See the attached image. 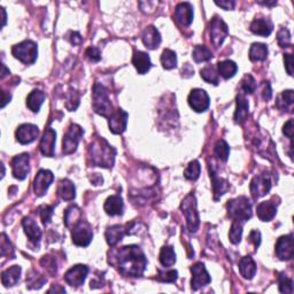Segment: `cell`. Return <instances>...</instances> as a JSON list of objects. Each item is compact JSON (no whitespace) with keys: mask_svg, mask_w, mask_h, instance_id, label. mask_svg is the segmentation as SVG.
I'll use <instances>...</instances> for the list:
<instances>
[{"mask_svg":"<svg viewBox=\"0 0 294 294\" xmlns=\"http://www.w3.org/2000/svg\"><path fill=\"white\" fill-rule=\"evenodd\" d=\"M110 263L115 265L125 277H140L147 265L144 252L137 245L123 246L112 254Z\"/></svg>","mask_w":294,"mask_h":294,"instance_id":"obj_1","label":"cell"},{"mask_svg":"<svg viewBox=\"0 0 294 294\" xmlns=\"http://www.w3.org/2000/svg\"><path fill=\"white\" fill-rule=\"evenodd\" d=\"M227 209L229 217L232 220L229 238L230 242L237 245L242 240L244 224L252 217V202L246 197H239L227 203Z\"/></svg>","mask_w":294,"mask_h":294,"instance_id":"obj_2","label":"cell"},{"mask_svg":"<svg viewBox=\"0 0 294 294\" xmlns=\"http://www.w3.org/2000/svg\"><path fill=\"white\" fill-rule=\"evenodd\" d=\"M115 148L103 138L96 139L89 147V157L92 166L112 168L115 161Z\"/></svg>","mask_w":294,"mask_h":294,"instance_id":"obj_3","label":"cell"},{"mask_svg":"<svg viewBox=\"0 0 294 294\" xmlns=\"http://www.w3.org/2000/svg\"><path fill=\"white\" fill-rule=\"evenodd\" d=\"M92 98H93V108L97 114L101 116H111L113 111L112 103L110 98H108V91L103 85L96 83L93 85L92 90Z\"/></svg>","mask_w":294,"mask_h":294,"instance_id":"obj_4","label":"cell"},{"mask_svg":"<svg viewBox=\"0 0 294 294\" xmlns=\"http://www.w3.org/2000/svg\"><path fill=\"white\" fill-rule=\"evenodd\" d=\"M71 239L75 245L87 247L90 245L93 238L92 227L82 217L71 225Z\"/></svg>","mask_w":294,"mask_h":294,"instance_id":"obj_5","label":"cell"},{"mask_svg":"<svg viewBox=\"0 0 294 294\" xmlns=\"http://www.w3.org/2000/svg\"><path fill=\"white\" fill-rule=\"evenodd\" d=\"M12 54L17 60L25 63V65H33L37 60L38 56L37 44L33 40H24V42L13 46Z\"/></svg>","mask_w":294,"mask_h":294,"instance_id":"obj_6","label":"cell"},{"mask_svg":"<svg viewBox=\"0 0 294 294\" xmlns=\"http://www.w3.org/2000/svg\"><path fill=\"white\" fill-rule=\"evenodd\" d=\"M180 209L183 210L185 219L188 221L189 231L191 233H196L198 231L199 224H200V219H199V212L197 209L196 197H194L193 194H189L183 200L182 205H180Z\"/></svg>","mask_w":294,"mask_h":294,"instance_id":"obj_7","label":"cell"},{"mask_svg":"<svg viewBox=\"0 0 294 294\" xmlns=\"http://www.w3.org/2000/svg\"><path fill=\"white\" fill-rule=\"evenodd\" d=\"M83 136V130L77 124H71L62 140V152L65 154H71L77 150L81 137Z\"/></svg>","mask_w":294,"mask_h":294,"instance_id":"obj_8","label":"cell"},{"mask_svg":"<svg viewBox=\"0 0 294 294\" xmlns=\"http://www.w3.org/2000/svg\"><path fill=\"white\" fill-rule=\"evenodd\" d=\"M228 34L229 29L227 23L220 17H212L209 23V35L211 43L214 44L215 47H220L223 44Z\"/></svg>","mask_w":294,"mask_h":294,"instance_id":"obj_9","label":"cell"},{"mask_svg":"<svg viewBox=\"0 0 294 294\" xmlns=\"http://www.w3.org/2000/svg\"><path fill=\"white\" fill-rule=\"evenodd\" d=\"M271 186H273V184H271V178L269 174L264 173L255 176V177L252 179L250 185L253 199L257 200L259 198L264 197L265 194L270 191Z\"/></svg>","mask_w":294,"mask_h":294,"instance_id":"obj_10","label":"cell"},{"mask_svg":"<svg viewBox=\"0 0 294 294\" xmlns=\"http://www.w3.org/2000/svg\"><path fill=\"white\" fill-rule=\"evenodd\" d=\"M189 105L192 108L193 111H196L197 113H202L208 110L209 107V96H208L207 92L202 89H194L191 91L189 96Z\"/></svg>","mask_w":294,"mask_h":294,"instance_id":"obj_11","label":"cell"},{"mask_svg":"<svg viewBox=\"0 0 294 294\" xmlns=\"http://www.w3.org/2000/svg\"><path fill=\"white\" fill-rule=\"evenodd\" d=\"M29 160H30V156L28 153H22V154L16 155L12 159V162H11L12 173L16 179L23 180L25 179L26 176H28L29 170H30Z\"/></svg>","mask_w":294,"mask_h":294,"instance_id":"obj_12","label":"cell"},{"mask_svg":"<svg viewBox=\"0 0 294 294\" xmlns=\"http://www.w3.org/2000/svg\"><path fill=\"white\" fill-rule=\"evenodd\" d=\"M192 273V280H191V287L193 291H197L205 285L209 284L211 282V278L209 274L207 273L206 266L202 262H198L194 265L191 266Z\"/></svg>","mask_w":294,"mask_h":294,"instance_id":"obj_13","label":"cell"},{"mask_svg":"<svg viewBox=\"0 0 294 294\" xmlns=\"http://www.w3.org/2000/svg\"><path fill=\"white\" fill-rule=\"evenodd\" d=\"M89 274V268L87 265L77 264L67 271L65 274V280L67 284H69L72 287H79L83 285L87 276Z\"/></svg>","mask_w":294,"mask_h":294,"instance_id":"obj_14","label":"cell"},{"mask_svg":"<svg viewBox=\"0 0 294 294\" xmlns=\"http://www.w3.org/2000/svg\"><path fill=\"white\" fill-rule=\"evenodd\" d=\"M276 255L279 260L288 261L294 255V246H293V234L289 233L287 236L280 237L277 244H276Z\"/></svg>","mask_w":294,"mask_h":294,"instance_id":"obj_15","label":"cell"},{"mask_svg":"<svg viewBox=\"0 0 294 294\" xmlns=\"http://www.w3.org/2000/svg\"><path fill=\"white\" fill-rule=\"evenodd\" d=\"M54 176L49 170L40 169L34 180V191L37 197H43L46 194L49 185L52 184Z\"/></svg>","mask_w":294,"mask_h":294,"instance_id":"obj_16","label":"cell"},{"mask_svg":"<svg viewBox=\"0 0 294 294\" xmlns=\"http://www.w3.org/2000/svg\"><path fill=\"white\" fill-rule=\"evenodd\" d=\"M128 113L121 110V108H117L116 111L112 113L110 121H108V125H110V129L113 133L121 135L124 132L126 124H128Z\"/></svg>","mask_w":294,"mask_h":294,"instance_id":"obj_17","label":"cell"},{"mask_svg":"<svg viewBox=\"0 0 294 294\" xmlns=\"http://www.w3.org/2000/svg\"><path fill=\"white\" fill-rule=\"evenodd\" d=\"M38 135H39L38 126L30 123H24L20 125L15 132L16 140L22 145L31 144L33 142H35V140L37 139Z\"/></svg>","mask_w":294,"mask_h":294,"instance_id":"obj_18","label":"cell"},{"mask_svg":"<svg viewBox=\"0 0 294 294\" xmlns=\"http://www.w3.org/2000/svg\"><path fill=\"white\" fill-rule=\"evenodd\" d=\"M174 17L178 24L189 26L193 21V8L190 3H180L175 8Z\"/></svg>","mask_w":294,"mask_h":294,"instance_id":"obj_19","label":"cell"},{"mask_svg":"<svg viewBox=\"0 0 294 294\" xmlns=\"http://www.w3.org/2000/svg\"><path fill=\"white\" fill-rule=\"evenodd\" d=\"M56 139L57 133L53 129L48 128L45 130L43 135V138L40 140L39 144V150L42 152V154L45 156L51 157L54 155V146H56Z\"/></svg>","mask_w":294,"mask_h":294,"instance_id":"obj_20","label":"cell"},{"mask_svg":"<svg viewBox=\"0 0 294 294\" xmlns=\"http://www.w3.org/2000/svg\"><path fill=\"white\" fill-rule=\"evenodd\" d=\"M257 217L263 222H270L277 214V203L275 202V197L269 201H263L256 207Z\"/></svg>","mask_w":294,"mask_h":294,"instance_id":"obj_21","label":"cell"},{"mask_svg":"<svg viewBox=\"0 0 294 294\" xmlns=\"http://www.w3.org/2000/svg\"><path fill=\"white\" fill-rule=\"evenodd\" d=\"M129 233V225H113V227L108 228L106 231V240L108 245L115 246L116 244H119L122 239L124 238L125 234Z\"/></svg>","mask_w":294,"mask_h":294,"instance_id":"obj_22","label":"cell"},{"mask_svg":"<svg viewBox=\"0 0 294 294\" xmlns=\"http://www.w3.org/2000/svg\"><path fill=\"white\" fill-rule=\"evenodd\" d=\"M22 225H23L24 232L28 236L29 240L35 245H38L40 238H42V231L39 230L35 220L31 219V217H24L23 221H22Z\"/></svg>","mask_w":294,"mask_h":294,"instance_id":"obj_23","label":"cell"},{"mask_svg":"<svg viewBox=\"0 0 294 294\" xmlns=\"http://www.w3.org/2000/svg\"><path fill=\"white\" fill-rule=\"evenodd\" d=\"M143 43L145 46L150 49H155L161 44V35L155 26L150 25L144 30L143 34Z\"/></svg>","mask_w":294,"mask_h":294,"instance_id":"obj_24","label":"cell"},{"mask_svg":"<svg viewBox=\"0 0 294 294\" xmlns=\"http://www.w3.org/2000/svg\"><path fill=\"white\" fill-rule=\"evenodd\" d=\"M132 63L136 69H137L138 74L144 75L151 69L152 62L150 56L147 53L142 52V51H135L133 57H132Z\"/></svg>","mask_w":294,"mask_h":294,"instance_id":"obj_25","label":"cell"},{"mask_svg":"<svg viewBox=\"0 0 294 294\" xmlns=\"http://www.w3.org/2000/svg\"><path fill=\"white\" fill-rule=\"evenodd\" d=\"M105 211L108 215L111 216H116V215H122L124 210V203L123 199L119 194H115V196H111L107 199L105 202Z\"/></svg>","mask_w":294,"mask_h":294,"instance_id":"obj_26","label":"cell"},{"mask_svg":"<svg viewBox=\"0 0 294 294\" xmlns=\"http://www.w3.org/2000/svg\"><path fill=\"white\" fill-rule=\"evenodd\" d=\"M21 276V266L13 265L11 268L3 271L2 274V283L5 287H12L17 284Z\"/></svg>","mask_w":294,"mask_h":294,"instance_id":"obj_27","label":"cell"},{"mask_svg":"<svg viewBox=\"0 0 294 294\" xmlns=\"http://www.w3.org/2000/svg\"><path fill=\"white\" fill-rule=\"evenodd\" d=\"M248 101L243 93L237 96V108L234 113V122L237 124H243L248 116Z\"/></svg>","mask_w":294,"mask_h":294,"instance_id":"obj_28","label":"cell"},{"mask_svg":"<svg viewBox=\"0 0 294 294\" xmlns=\"http://www.w3.org/2000/svg\"><path fill=\"white\" fill-rule=\"evenodd\" d=\"M239 273L245 279H252L256 274V264L251 256H244L239 261Z\"/></svg>","mask_w":294,"mask_h":294,"instance_id":"obj_29","label":"cell"},{"mask_svg":"<svg viewBox=\"0 0 294 294\" xmlns=\"http://www.w3.org/2000/svg\"><path fill=\"white\" fill-rule=\"evenodd\" d=\"M273 23L266 19H255L251 23L250 29L253 34L266 37L273 33Z\"/></svg>","mask_w":294,"mask_h":294,"instance_id":"obj_30","label":"cell"},{"mask_svg":"<svg viewBox=\"0 0 294 294\" xmlns=\"http://www.w3.org/2000/svg\"><path fill=\"white\" fill-rule=\"evenodd\" d=\"M58 192L62 200L66 201L74 200L76 197V189L74 186V184H72V182H70L69 179H62L61 182L59 183Z\"/></svg>","mask_w":294,"mask_h":294,"instance_id":"obj_31","label":"cell"},{"mask_svg":"<svg viewBox=\"0 0 294 294\" xmlns=\"http://www.w3.org/2000/svg\"><path fill=\"white\" fill-rule=\"evenodd\" d=\"M210 178L212 180V190H214V198L215 200H219V198L221 196H223V194L228 191L229 189V184L225 179L219 177V176H216L215 171L210 169Z\"/></svg>","mask_w":294,"mask_h":294,"instance_id":"obj_32","label":"cell"},{"mask_svg":"<svg viewBox=\"0 0 294 294\" xmlns=\"http://www.w3.org/2000/svg\"><path fill=\"white\" fill-rule=\"evenodd\" d=\"M45 100V93L40 90H34L26 98V106L34 113H38Z\"/></svg>","mask_w":294,"mask_h":294,"instance_id":"obj_33","label":"cell"},{"mask_svg":"<svg viewBox=\"0 0 294 294\" xmlns=\"http://www.w3.org/2000/svg\"><path fill=\"white\" fill-rule=\"evenodd\" d=\"M217 70H219V74L222 76L223 78L229 79L236 75L238 67L236 65V62H233L232 60H224L219 62V65H217Z\"/></svg>","mask_w":294,"mask_h":294,"instance_id":"obj_34","label":"cell"},{"mask_svg":"<svg viewBox=\"0 0 294 294\" xmlns=\"http://www.w3.org/2000/svg\"><path fill=\"white\" fill-rule=\"evenodd\" d=\"M268 57V47L265 44L254 43L252 44L250 49V59L251 61H263Z\"/></svg>","mask_w":294,"mask_h":294,"instance_id":"obj_35","label":"cell"},{"mask_svg":"<svg viewBox=\"0 0 294 294\" xmlns=\"http://www.w3.org/2000/svg\"><path fill=\"white\" fill-rule=\"evenodd\" d=\"M160 262L165 268H170L171 265L175 264L176 262V253L174 248L171 246H165L162 247L160 252Z\"/></svg>","mask_w":294,"mask_h":294,"instance_id":"obj_36","label":"cell"},{"mask_svg":"<svg viewBox=\"0 0 294 294\" xmlns=\"http://www.w3.org/2000/svg\"><path fill=\"white\" fill-rule=\"evenodd\" d=\"M192 58H193V60L198 63L206 62V61L211 60L212 53L207 46H203V45H198V46H196L193 49Z\"/></svg>","mask_w":294,"mask_h":294,"instance_id":"obj_37","label":"cell"},{"mask_svg":"<svg viewBox=\"0 0 294 294\" xmlns=\"http://www.w3.org/2000/svg\"><path fill=\"white\" fill-rule=\"evenodd\" d=\"M161 63L165 69H174V68L177 66V57H176V53L169 48L165 49L161 56Z\"/></svg>","mask_w":294,"mask_h":294,"instance_id":"obj_38","label":"cell"},{"mask_svg":"<svg viewBox=\"0 0 294 294\" xmlns=\"http://www.w3.org/2000/svg\"><path fill=\"white\" fill-rule=\"evenodd\" d=\"M46 282V278L44 276L39 275L37 271H31V273L26 276V287L30 289L40 288Z\"/></svg>","mask_w":294,"mask_h":294,"instance_id":"obj_39","label":"cell"},{"mask_svg":"<svg viewBox=\"0 0 294 294\" xmlns=\"http://www.w3.org/2000/svg\"><path fill=\"white\" fill-rule=\"evenodd\" d=\"M294 101V94L292 90H286L282 93V96L278 98V101L276 105L282 111H288L289 107H292Z\"/></svg>","mask_w":294,"mask_h":294,"instance_id":"obj_40","label":"cell"},{"mask_svg":"<svg viewBox=\"0 0 294 294\" xmlns=\"http://www.w3.org/2000/svg\"><path fill=\"white\" fill-rule=\"evenodd\" d=\"M200 75L207 83H210L214 85H217L220 83V77H219V74H217L215 67H212V66L205 67L203 69L200 70Z\"/></svg>","mask_w":294,"mask_h":294,"instance_id":"obj_41","label":"cell"},{"mask_svg":"<svg viewBox=\"0 0 294 294\" xmlns=\"http://www.w3.org/2000/svg\"><path fill=\"white\" fill-rule=\"evenodd\" d=\"M201 173V167L200 164L197 160H193L189 164L188 168L184 171V176L185 178L189 180H197L200 176Z\"/></svg>","mask_w":294,"mask_h":294,"instance_id":"obj_42","label":"cell"},{"mask_svg":"<svg viewBox=\"0 0 294 294\" xmlns=\"http://www.w3.org/2000/svg\"><path fill=\"white\" fill-rule=\"evenodd\" d=\"M214 153L221 161H227L230 154V147L227 142H225V140H219V142L215 144Z\"/></svg>","mask_w":294,"mask_h":294,"instance_id":"obj_43","label":"cell"},{"mask_svg":"<svg viewBox=\"0 0 294 294\" xmlns=\"http://www.w3.org/2000/svg\"><path fill=\"white\" fill-rule=\"evenodd\" d=\"M278 284L280 293H288V294L293 293V280L291 278H288L284 273L279 274Z\"/></svg>","mask_w":294,"mask_h":294,"instance_id":"obj_44","label":"cell"},{"mask_svg":"<svg viewBox=\"0 0 294 294\" xmlns=\"http://www.w3.org/2000/svg\"><path fill=\"white\" fill-rule=\"evenodd\" d=\"M277 40H278V44L280 47L283 48H286L291 46V34H289L288 29L286 28H282L278 31V35H277Z\"/></svg>","mask_w":294,"mask_h":294,"instance_id":"obj_45","label":"cell"},{"mask_svg":"<svg viewBox=\"0 0 294 294\" xmlns=\"http://www.w3.org/2000/svg\"><path fill=\"white\" fill-rule=\"evenodd\" d=\"M178 273L176 270L169 271H161L159 270V275H157L156 279L162 283H175L177 280Z\"/></svg>","mask_w":294,"mask_h":294,"instance_id":"obj_46","label":"cell"},{"mask_svg":"<svg viewBox=\"0 0 294 294\" xmlns=\"http://www.w3.org/2000/svg\"><path fill=\"white\" fill-rule=\"evenodd\" d=\"M242 90L245 93H254L256 90V82L255 79L253 78V76L251 75H246L245 77L242 81Z\"/></svg>","mask_w":294,"mask_h":294,"instance_id":"obj_47","label":"cell"},{"mask_svg":"<svg viewBox=\"0 0 294 294\" xmlns=\"http://www.w3.org/2000/svg\"><path fill=\"white\" fill-rule=\"evenodd\" d=\"M53 209L54 208L52 206H47V205L40 206L38 208V212H39L40 219H42V222L44 225H46L51 222L52 216H53Z\"/></svg>","mask_w":294,"mask_h":294,"instance_id":"obj_48","label":"cell"},{"mask_svg":"<svg viewBox=\"0 0 294 294\" xmlns=\"http://www.w3.org/2000/svg\"><path fill=\"white\" fill-rule=\"evenodd\" d=\"M2 255L11 256V259H14V248H13L11 242L8 240L6 234H2Z\"/></svg>","mask_w":294,"mask_h":294,"instance_id":"obj_49","label":"cell"},{"mask_svg":"<svg viewBox=\"0 0 294 294\" xmlns=\"http://www.w3.org/2000/svg\"><path fill=\"white\" fill-rule=\"evenodd\" d=\"M42 265L48 271V273L51 274L57 273V262L51 256H44L42 259Z\"/></svg>","mask_w":294,"mask_h":294,"instance_id":"obj_50","label":"cell"},{"mask_svg":"<svg viewBox=\"0 0 294 294\" xmlns=\"http://www.w3.org/2000/svg\"><path fill=\"white\" fill-rule=\"evenodd\" d=\"M85 57L91 62H98L101 59V54L97 47L90 46L87 51H85Z\"/></svg>","mask_w":294,"mask_h":294,"instance_id":"obj_51","label":"cell"},{"mask_svg":"<svg viewBox=\"0 0 294 294\" xmlns=\"http://www.w3.org/2000/svg\"><path fill=\"white\" fill-rule=\"evenodd\" d=\"M248 242L254 245L255 248L260 246L261 244V233L257 230H252L250 236H248Z\"/></svg>","mask_w":294,"mask_h":294,"instance_id":"obj_52","label":"cell"},{"mask_svg":"<svg viewBox=\"0 0 294 294\" xmlns=\"http://www.w3.org/2000/svg\"><path fill=\"white\" fill-rule=\"evenodd\" d=\"M284 62H285V69H286L287 74L289 76L293 75V57L292 54L286 53L284 54Z\"/></svg>","mask_w":294,"mask_h":294,"instance_id":"obj_53","label":"cell"},{"mask_svg":"<svg viewBox=\"0 0 294 294\" xmlns=\"http://www.w3.org/2000/svg\"><path fill=\"white\" fill-rule=\"evenodd\" d=\"M283 132L285 136H287L289 139H292V137H293V120H288L286 123L284 124Z\"/></svg>","mask_w":294,"mask_h":294,"instance_id":"obj_54","label":"cell"},{"mask_svg":"<svg viewBox=\"0 0 294 294\" xmlns=\"http://www.w3.org/2000/svg\"><path fill=\"white\" fill-rule=\"evenodd\" d=\"M215 4L217 6H220V7H222L223 10L225 11H230V10H233L234 8V5H236V2H233V0H228V2H215Z\"/></svg>","mask_w":294,"mask_h":294,"instance_id":"obj_55","label":"cell"},{"mask_svg":"<svg viewBox=\"0 0 294 294\" xmlns=\"http://www.w3.org/2000/svg\"><path fill=\"white\" fill-rule=\"evenodd\" d=\"M271 96H273V93H271L270 84L269 82H264V88H263V92H262V97H263L265 101H268L271 99Z\"/></svg>","mask_w":294,"mask_h":294,"instance_id":"obj_56","label":"cell"},{"mask_svg":"<svg viewBox=\"0 0 294 294\" xmlns=\"http://www.w3.org/2000/svg\"><path fill=\"white\" fill-rule=\"evenodd\" d=\"M70 42L71 44H74V45H78L82 43V37H81V35L78 33H71L70 34Z\"/></svg>","mask_w":294,"mask_h":294,"instance_id":"obj_57","label":"cell"},{"mask_svg":"<svg viewBox=\"0 0 294 294\" xmlns=\"http://www.w3.org/2000/svg\"><path fill=\"white\" fill-rule=\"evenodd\" d=\"M54 291H56V292H62V293H65V292H66V289H65V288H61V287H59V285H57L56 287L52 286L51 288L48 289V292H54Z\"/></svg>","mask_w":294,"mask_h":294,"instance_id":"obj_58","label":"cell"},{"mask_svg":"<svg viewBox=\"0 0 294 294\" xmlns=\"http://www.w3.org/2000/svg\"><path fill=\"white\" fill-rule=\"evenodd\" d=\"M259 4H261V5H264V6H275V5H277V2H259Z\"/></svg>","mask_w":294,"mask_h":294,"instance_id":"obj_59","label":"cell"}]
</instances>
